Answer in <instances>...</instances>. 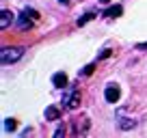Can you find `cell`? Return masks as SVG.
Returning a JSON list of instances; mask_svg holds the SVG:
<instances>
[{"label": "cell", "instance_id": "cell-17", "mask_svg": "<svg viewBox=\"0 0 147 138\" xmlns=\"http://www.w3.org/2000/svg\"><path fill=\"white\" fill-rule=\"evenodd\" d=\"M59 2H61L63 7H67V5H69V0H59Z\"/></svg>", "mask_w": 147, "mask_h": 138}, {"label": "cell", "instance_id": "cell-16", "mask_svg": "<svg viewBox=\"0 0 147 138\" xmlns=\"http://www.w3.org/2000/svg\"><path fill=\"white\" fill-rule=\"evenodd\" d=\"M136 48H138V50H147V43H138Z\"/></svg>", "mask_w": 147, "mask_h": 138}, {"label": "cell", "instance_id": "cell-12", "mask_svg": "<svg viewBox=\"0 0 147 138\" xmlns=\"http://www.w3.org/2000/svg\"><path fill=\"white\" fill-rule=\"evenodd\" d=\"M93 69H95V63H91V65H87V67L80 71V76H91L93 74Z\"/></svg>", "mask_w": 147, "mask_h": 138}, {"label": "cell", "instance_id": "cell-7", "mask_svg": "<svg viewBox=\"0 0 147 138\" xmlns=\"http://www.w3.org/2000/svg\"><path fill=\"white\" fill-rule=\"evenodd\" d=\"M59 117H61V110H59L56 106H48V108H46V119H48V121H56Z\"/></svg>", "mask_w": 147, "mask_h": 138}, {"label": "cell", "instance_id": "cell-13", "mask_svg": "<svg viewBox=\"0 0 147 138\" xmlns=\"http://www.w3.org/2000/svg\"><path fill=\"white\" fill-rule=\"evenodd\" d=\"M24 13H26L28 17H32V19H39V13H37V11H32V9H24Z\"/></svg>", "mask_w": 147, "mask_h": 138}, {"label": "cell", "instance_id": "cell-8", "mask_svg": "<svg viewBox=\"0 0 147 138\" xmlns=\"http://www.w3.org/2000/svg\"><path fill=\"white\" fill-rule=\"evenodd\" d=\"M134 127H136V121L134 119H119V129L128 132V129H134Z\"/></svg>", "mask_w": 147, "mask_h": 138}, {"label": "cell", "instance_id": "cell-10", "mask_svg": "<svg viewBox=\"0 0 147 138\" xmlns=\"http://www.w3.org/2000/svg\"><path fill=\"white\" fill-rule=\"evenodd\" d=\"M5 129L7 132H15V129H18V121L15 119H7L5 121Z\"/></svg>", "mask_w": 147, "mask_h": 138}, {"label": "cell", "instance_id": "cell-9", "mask_svg": "<svg viewBox=\"0 0 147 138\" xmlns=\"http://www.w3.org/2000/svg\"><path fill=\"white\" fill-rule=\"evenodd\" d=\"M30 19H28V15L26 13H24V11H22V15H20V17H18V28H22V30H26V28H30Z\"/></svg>", "mask_w": 147, "mask_h": 138}, {"label": "cell", "instance_id": "cell-11", "mask_svg": "<svg viewBox=\"0 0 147 138\" xmlns=\"http://www.w3.org/2000/svg\"><path fill=\"white\" fill-rule=\"evenodd\" d=\"M95 17V13H87V15H82V17H78V26H84V24L89 22V19H93Z\"/></svg>", "mask_w": 147, "mask_h": 138}, {"label": "cell", "instance_id": "cell-2", "mask_svg": "<svg viewBox=\"0 0 147 138\" xmlns=\"http://www.w3.org/2000/svg\"><path fill=\"white\" fill-rule=\"evenodd\" d=\"M63 106L69 108V110H76L80 106V91L78 88H67L63 93Z\"/></svg>", "mask_w": 147, "mask_h": 138}, {"label": "cell", "instance_id": "cell-3", "mask_svg": "<svg viewBox=\"0 0 147 138\" xmlns=\"http://www.w3.org/2000/svg\"><path fill=\"white\" fill-rule=\"evenodd\" d=\"M104 97H106V101H108V104L119 101V97H121L119 86H117V84H108V86H106V91H104Z\"/></svg>", "mask_w": 147, "mask_h": 138}, {"label": "cell", "instance_id": "cell-6", "mask_svg": "<svg viewBox=\"0 0 147 138\" xmlns=\"http://www.w3.org/2000/svg\"><path fill=\"white\" fill-rule=\"evenodd\" d=\"M123 13V9H121L119 5L117 7H108V9L104 11V13H102V17H106V19H110V17H119V15Z\"/></svg>", "mask_w": 147, "mask_h": 138}, {"label": "cell", "instance_id": "cell-4", "mask_svg": "<svg viewBox=\"0 0 147 138\" xmlns=\"http://www.w3.org/2000/svg\"><path fill=\"white\" fill-rule=\"evenodd\" d=\"M13 22H15V15L11 13L9 9H2V13H0V28H2V30H7Z\"/></svg>", "mask_w": 147, "mask_h": 138}, {"label": "cell", "instance_id": "cell-14", "mask_svg": "<svg viewBox=\"0 0 147 138\" xmlns=\"http://www.w3.org/2000/svg\"><path fill=\"white\" fill-rule=\"evenodd\" d=\"M52 138H65V127H63V125L54 132V136H52Z\"/></svg>", "mask_w": 147, "mask_h": 138}, {"label": "cell", "instance_id": "cell-18", "mask_svg": "<svg viewBox=\"0 0 147 138\" xmlns=\"http://www.w3.org/2000/svg\"><path fill=\"white\" fill-rule=\"evenodd\" d=\"M97 2H102V5H106V2H110V0H97Z\"/></svg>", "mask_w": 147, "mask_h": 138}, {"label": "cell", "instance_id": "cell-5", "mask_svg": "<svg viewBox=\"0 0 147 138\" xmlns=\"http://www.w3.org/2000/svg\"><path fill=\"white\" fill-rule=\"evenodd\" d=\"M52 84H54L56 88H65V86H67V76H65L63 71L54 74V76H52Z\"/></svg>", "mask_w": 147, "mask_h": 138}, {"label": "cell", "instance_id": "cell-1", "mask_svg": "<svg viewBox=\"0 0 147 138\" xmlns=\"http://www.w3.org/2000/svg\"><path fill=\"white\" fill-rule=\"evenodd\" d=\"M24 52H26L24 48H2V52H0V63L2 65H13L24 56Z\"/></svg>", "mask_w": 147, "mask_h": 138}, {"label": "cell", "instance_id": "cell-15", "mask_svg": "<svg viewBox=\"0 0 147 138\" xmlns=\"http://www.w3.org/2000/svg\"><path fill=\"white\" fill-rule=\"evenodd\" d=\"M108 56H110V50H104V52L100 54V58H108Z\"/></svg>", "mask_w": 147, "mask_h": 138}]
</instances>
